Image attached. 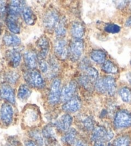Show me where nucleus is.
Segmentation results:
<instances>
[{"instance_id":"nucleus-1","label":"nucleus","mask_w":131,"mask_h":146,"mask_svg":"<svg viewBox=\"0 0 131 146\" xmlns=\"http://www.w3.org/2000/svg\"><path fill=\"white\" fill-rule=\"evenodd\" d=\"M41 114L36 106H28L23 111L22 121L25 126L36 128L40 123Z\"/></svg>"},{"instance_id":"nucleus-2","label":"nucleus","mask_w":131,"mask_h":146,"mask_svg":"<svg viewBox=\"0 0 131 146\" xmlns=\"http://www.w3.org/2000/svg\"><path fill=\"white\" fill-rule=\"evenodd\" d=\"M95 88L100 94H107L109 96H114L116 92V83L114 77L106 76L97 80Z\"/></svg>"},{"instance_id":"nucleus-3","label":"nucleus","mask_w":131,"mask_h":146,"mask_svg":"<svg viewBox=\"0 0 131 146\" xmlns=\"http://www.w3.org/2000/svg\"><path fill=\"white\" fill-rule=\"evenodd\" d=\"M114 137L113 131L104 125H97L91 133L90 140L92 143L97 141L103 140L105 142H110Z\"/></svg>"},{"instance_id":"nucleus-4","label":"nucleus","mask_w":131,"mask_h":146,"mask_svg":"<svg viewBox=\"0 0 131 146\" xmlns=\"http://www.w3.org/2000/svg\"><path fill=\"white\" fill-rule=\"evenodd\" d=\"M113 126L118 130L131 127V112L127 110L117 111L114 116Z\"/></svg>"},{"instance_id":"nucleus-5","label":"nucleus","mask_w":131,"mask_h":146,"mask_svg":"<svg viewBox=\"0 0 131 146\" xmlns=\"http://www.w3.org/2000/svg\"><path fill=\"white\" fill-rule=\"evenodd\" d=\"M24 78L26 82L31 86L36 88L42 89L45 86L43 78L37 70H30L24 73Z\"/></svg>"},{"instance_id":"nucleus-6","label":"nucleus","mask_w":131,"mask_h":146,"mask_svg":"<svg viewBox=\"0 0 131 146\" xmlns=\"http://www.w3.org/2000/svg\"><path fill=\"white\" fill-rule=\"evenodd\" d=\"M84 52V42L81 39H74L68 46V57L73 61H77Z\"/></svg>"},{"instance_id":"nucleus-7","label":"nucleus","mask_w":131,"mask_h":146,"mask_svg":"<svg viewBox=\"0 0 131 146\" xmlns=\"http://www.w3.org/2000/svg\"><path fill=\"white\" fill-rule=\"evenodd\" d=\"M73 122V118L71 114L64 113L59 118H58L53 124L55 126L57 131L63 134L71 127Z\"/></svg>"},{"instance_id":"nucleus-8","label":"nucleus","mask_w":131,"mask_h":146,"mask_svg":"<svg viewBox=\"0 0 131 146\" xmlns=\"http://www.w3.org/2000/svg\"><path fill=\"white\" fill-rule=\"evenodd\" d=\"M60 80L59 79H55L52 83L48 96V102L51 106H55L60 102Z\"/></svg>"},{"instance_id":"nucleus-9","label":"nucleus","mask_w":131,"mask_h":146,"mask_svg":"<svg viewBox=\"0 0 131 146\" xmlns=\"http://www.w3.org/2000/svg\"><path fill=\"white\" fill-rule=\"evenodd\" d=\"M14 109L12 104L5 102L0 110V119L5 126H9L14 119Z\"/></svg>"},{"instance_id":"nucleus-10","label":"nucleus","mask_w":131,"mask_h":146,"mask_svg":"<svg viewBox=\"0 0 131 146\" xmlns=\"http://www.w3.org/2000/svg\"><path fill=\"white\" fill-rule=\"evenodd\" d=\"M59 20V15L58 12L55 9H50L44 14L42 23L46 30H52L55 29Z\"/></svg>"},{"instance_id":"nucleus-11","label":"nucleus","mask_w":131,"mask_h":146,"mask_svg":"<svg viewBox=\"0 0 131 146\" xmlns=\"http://www.w3.org/2000/svg\"><path fill=\"white\" fill-rule=\"evenodd\" d=\"M82 106V100L78 96H75L66 102L63 103L62 110L64 113H75L80 110Z\"/></svg>"},{"instance_id":"nucleus-12","label":"nucleus","mask_w":131,"mask_h":146,"mask_svg":"<svg viewBox=\"0 0 131 146\" xmlns=\"http://www.w3.org/2000/svg\"><path fill=\"white\" fill-rule=\"evenodd\" d=\"M77 122L80 129L84 132L91 133L95 127V121L92 115H80L78 118Z\"/></svg>"},{"instance_id":"nucleus-13","label":"nucleus","mask_w":131,"mask_h":146,"mask_svg":"<svg viewBox=\"0 0 131 146\" xmlns=\"http://www.w3.org/2000/svg\"><path fill=\"white\" fill-rule=\"evenodd\" d=\"M77 83L73 80L67 83L60 92V102L65 103L74 97L77 91Z\"/></svg>"},{"instance_id":"nucleus-14","label":"nucleus","mask_w":131,"mask_h":146,"mask_svg":"<svg viewBox=\"0 0 131 146\" xmlns=\"http://www.w3.org/2000/svg\"><path fill=\"white\" fill-rule=\"evenodd\" d=\"M54 49L55 55L59 59L64 60L68 57V47L65 40L61 38L57 39L54 42Z\"/></svg>"},{"instance_id":"nucleus-15","label":"nucleus","mask_w":131,"mask_h":146,"mask_svg":"<svg viewBox=\"0 0 131 146\" xmlns=\"http://www.w3.org/2000/svg\"><path fill=\"white\" fill-rule=\"evenodd\" d=\"M77 137V130L74 127H71L66 132L63 133L60 141L65 146H73L78 140Z\"/></svg>"},{"instance_id":"nucleus-16","label":"nucleus","mask_w":131,"mask_h":146,"mask_svg":"<svg viewBox=\"0 0 131 146\" xmlns=\"http://www.w3.org/2000/svg\"><path fill=\"white\" fill-rule=\"evenodd\" d=\"M0 97L11 104H16V96L14 89L11 86L3 84L0 89Z\"/></svg>"},{"instance_id":"nucleus-17","label":"nucleus","mask_w":131,"mask_h":146,"mask_svg":"<svg viewBox=\"0 0 131 146\" xmlns=\"http://www.w3.org/2000/svg\"><path fill=\"white\" fill-rule=\"evenodd\" d=\"M6 59L9 66L12 68H17L21 61V55L16 49L9 50L6 53Z\"/></svg>"},{"instance_id":"nucleus-18","label":"nucleus","mask_w":131,"mask_h":146,"mask_svg":"<svg viewBox=\"0 0 131 146\" xmlns=\"http://www.w3.org/2000/svg\"><path fill=\"white\" fill-rule=\"evenodd\" d=\"M37 46L39 49V57L45 59L50 50V42L46 36H42L37 40Z\"/></svg>"},{"instance_id":"nucleus-19","label":"nucleus","mask_w":131,"mask_h":146,"mask_svg":"<svg viewBox=\"0 0 131 146\" xmlns=\"http://www.w3.org/2000/svg\"><path fill=\"white\" fill-rule=\"evenodd\" d=\"M24 3L23 1H11L9 3L8 8H7V12H8L9 16H16L22 12V9L24 7Z\"/></svg>"},{"instance_id":"nucleus-20","label":"nucleus","mask_w":131,"mask_h":146,"mask_svg":"<svg viewBox=\"0 0 131 146\" xmlns=\"http://www.w3.org/2000/svg\"><path fill=\"white\" fill-rule=\"evenodd\" d=\"M24 59L26 66L32 70L36 68L38 64V57L32 50H28L24 52Z\"/></svg>"},{"instance_id":"nucleus-21","label":"nucleus","mask_w":131,"mask_h":146,"mask_svg":"<svg viewBox=\"0 0 131 146\" xmlns=\"http://www.w3.org/2000/svg\"><path fill=\"white\" fill-rule=\"evenodd\" d=\"M28 134L30 139L35 141L39 146H46V142L44 137H42L41 131L37 129V127L30 129Z\"/></svg>"},{"instance_id":"nucleus-22","label":"nucleus","mask_w":131,"mask_h":146,"mask_svg":"<svg viewBox=\"0 0 131 146\" xmlns=\"http://www.w3.org/2000/svg\"><path fill=\"white\" fill-rule=\"evenodd\" d=\"M70 32L75 39H81L85 33V27L80 22H74L71 25Z\"/></svg>"},{"instance_id":"nucleus-23","label":"nucleus","mask_w":131,"mask_h":146,"mask_svg":"<svg viewBox=\"0 0 131 146\" xmlns=\"http://www.w3.org/2000/svg\"><path fill=\"white\" fill-rule=\"evenodd\" d=\"M7 26L12 33L18 34L20 33V25L17 17L9 16L6 20Z\"/></svg>"},{"instance_id":"nucleus-24","label":"nucleus","mask_w":131,"mask_h":146,"mask_svg":"<svg viewBox=\"0 0 131 146\" xmlns=\"http://www.w3.org/2000/svg\"><path fill=\"white\" fill-rule=\"evenodd\" d=\"M22 18L28 25H34L36 21V16L32 10L28 7H24L21 12Z\"/></svg>"},{"instance_id":"nucleus-25","label":"nucleus","mask_w":131,"mask_h":146,"mask_svg":"<svg viewBox=\"0 0 131 146\" xmlns=\"http://www.w3.org/2000/svg\"><path fill=\"white\" fill-rule=\"evenodd\" d=\"M3 43L7 46L15 47L21 44V39L16 35L7 33L3 37Z\"/></svg>"},{"instance_id":"nucleus-26","label":"nucleus","mask_w":131,"mask_h":146,"mask_svg":"<svg viewBox=\"0 0 131 146\" xmlns=\"http://www.w3.org/2000/svg\"><path fill=\"white\" fill-rule=\"evenodd\" d=\"M67 23L66 19L64 17L63 18L59 19V21H58L57 24L55 27V31L56 33L57 36L59 38H62L64 37L66 34L67 31Z\"/></svg>"},{"instance_id":"nucleus-27","label":"nucleus","mask_w":131,"mask_h":146,"mask_svg":"<svg viewBox=\"0 0 131 146\" xmlns=\"http://www.w3.org/2000/svg\"><path fill=\"white\" fill-rule=\"evenodd\" d=\"M90 57L93 61L98 64H103L106 59V54L102 50H93L91 52Z\"/></svg>"},{"instance_id":"nucleus-28","label":"nucleus","mask_w":131,"mask_h":146,"mask_svg":"<svg viewBox=\"0 0 131 146\" xmlns=\"http://www.w3.org/2000/svg\"><path fill=\"white\" fill-rule=\"evenodd\" d=\"M131 138L128 135L118 136L111 142V146H130Z\"/></svg>"},{"instance_id":"nucleus-29","label":"nucleus","mask_w":131,"mask_h":146,"mask_svg":"<svg viewBox=\"0 0 131 146\" xmlns=\"http://www.w3.org/2000/svg\"><path fill=\"white\" fill-rule=\"evenodd\" d=\"M32 91L26 85L22 84L20 86L17 92V97L22 101H25L30 97Z\"/></svg>"},{"instance_id":"nucleus-30","label":"nucleus","mask_w":131,"mask_h":146,"mask_svg":"<svg viewBox=\"0 0 131 146\" xmlns=\"http://www.w3.org/2000/svg\"><path fill=\"white\" fill-rule=\"evenodd\" d=\"M102 69L104 72L107 74H116L118 71V67L110 61H105L104 63H103Z\"/></svg>"},{"instance_id":"nucleus-31","label":"nucleus","mask_w":131,"mask_h":146,"mask_svg":"<svg viewBox=\"0 0 131 146\" xmlns=\"http://www.w3.org/2000/svg\"><path fill=\"white\" fill-rule=\"evenodd\" d=\"M119 95L123 102L131 104V90L128 87H123L119 90Z\"/></svg>"},{"instance_id":"nucleus-32","label":"nucleus","mask_w":131,"mask_h":146,"mask_svg":"<svg viewBox=\"0 0 131 146\" xmlns=\"http://www.w3.org/2000/svg\"><path fill=\"white\" fill-rule=\"evenodd\" d=\"M84 71V75H86L93 82H97L98 77V72L95 68L89 66L87 68L85 69Z\"/></svg>"},{"instance_id":"nucleus-33","label":"nucleus","mask_w":131,"mask_h":146,"mask_svg":"<svg viewBox=\"0 0 131 146\" xmlns=\"http://www.w3.org/2000/svg\"><path fill=\"white\" fill-rule=\"evenodd\" d=\"M19 75L15 72H8L5 75V79L6 81L10 84H16L19 79Z\"/></svg>"},{"instance_id":"nucleus-34","label":"nucleus","mask_w":131,"mask_h":146,"mask_svg":"<svg viewBox=\"0 0 131 146\" xmlns=\"http://www.w3.org/2000/svg\"><path fill=\"white\" fill-rule=\"evenodd\" d=\"M105 32L110 34H116L120 31L121 28L118 25L114 23H107L104 27Z\"/></svg>"},{"instance_id":"nucleus-35","label":"nucleus","mask_w":131,"mask_h":146,"mask_svg":"<svg viewBox=\"0 0 131 146\" xmlns=\"http://www.w3.org/2000/svg\"><path fill=\"white\" fill-rule=\"evenodd\" d=\"M38 64L39 66V68L41 70V71L44 73V74H46L47 72H48L49 69V64L45 61L44 59L40 58L38 57Z\"/></svg>"},{"instance_id":"nucleus-36","label":"nucleus","mask_w":131,"mask_h":146,"mask_svg":"<svg viewBox=\"0 0 131 146\" xmlns=\"http://www.w3.org/2000/svg\"><path fill=\"white\" fill-rule=\"evenodd\" d=\"M7 8L5 1H0V17H3L7 13Z\"/></svg>"},{"instance_id":"nucleus-37","label":"nucleus","mask_w":131,"mask_h":146,"mask_svg":"<svg viewBox=\"0 0 131 146\" xmlns=\"http://www.w3.org/2000/svg\"><path fill=\"white\" fill-rule=\"evenodd\" d=\"M73 146H89V143L84 138H79L77 140Z\"/></svg>"},{"instance_id":"nucleus-38","label":"nucleus","mask_w":131,"mask_h":146,"mask_svg":"<svg viewBox=\"0 0 131 146\" xmlns=\"http://www.w3.org/2000/svg\"><path fill=\"white\" fill-rule=\"evenodd\" d=\"M24 146H39L36 142H35V141L30 139V138L24 141Z\"/></svg>"},{"instance_id":"nucleus-39","label":"nucleus","mask_w":131,"mask_h":146,"mask_svg":"<svg viewBox=\"0 0 131 146\" xmlns=\"http://www.w3.org/2000/svg\"><path fill=\"white\" fill-rule=\"evenodd\" d=\"M19 141L16 138H11L9 140V146H18Z\"/></svg>"},{"instance_id":"nucleus-40","label":"nucleus","mask_w":131,"mask_h":146,"mask_svg":"<svg viewBox=\"0 0 131 146\" xmlns=\"http://www.w3.org/2000/svg\"><path fill=\"white\" fill-rule=\"evenodd\" d=\"M88 64H89V62H88L87 59H83V61H82V62L80 63V69L85 70V69L89 67V65H88Z\"/></svg>"},{"instance_id":"nucleus-41","label":"nucleus","mask_w":131,"mask_h":146,"mask_svg":"<svg viewBox=\"0 0 131 146\" xmlns=\"http://www.w3.org/2000/svg\"><path fill=\"white\" fill-rule=\"evenodd\" d=\"M128 1H117V7L119 9H123L124 7L127 5V3Z\"/></svg>"},{"instance_id":"nucleus-42","label":"nucleus","mask_w":131,"mask_h":146,"mask_svg":"<svg viewBox=\"0 0 131 146\" xmlns=\"http://www.w3.org/2000/svg\"><path fill=\"white\" fill-rule=\"evenodd\" d=\"M107 142H105V141L103 140H100V141H97L94 143H93V146H107Z\"/></svg>"},{"instance_id":"nucleus-43","label":"nucleus","mask_w":131,"mask_h":146,"mask_svg":"<svg viewBox=\"0 0 131 146\" xmlns=\"http://www.w3.org/2000/svg\"><path fill=\"white\" fill-rule=\"evenodd\" d=\"M107 114H108V111L107 110H103L101 113H100V117L102 118V119H104V118H105L107 117Z\"/></svg>"},{"instance_id":"nucleus-44","label":"nucleus","mask_w":131,"mask_h":146,"mask_svg":"<svg viewBox=\"0 0 131 146\" xmlns=\"http://www.w3.org/2000/svg\"><path fill=\"white\" fill-rule=\"evenodd\" d=\"M125 25L127 27H131V16L128 17V19L126 20Z\"/></svg>"},{"instance_id":"nucleus-45","label":"nucleus","mask_w":131,"mask_h":146,"mask_svg":"<svg viewBox=\"0 0 131 146\" xmlns=\"http://www.w3.org/2000/svg\"><path fill=\"white\" fill-rule=\"evenodd\" d=\"M128 81H129L131 84V74L128 75Z\"/></svg>"},{"instance_id":"nucleus-46","label":"nucleus","mask_w":131,"mask_h":146,"mask_svg":"<svg viewBox=\"0 0 131 146\" xmlns=\"http://www.w3.org/2000/svg\"><path fill=\"white\" fill-rule=\"evenodd\" d=\"M129 8H130V10L131 11V1H130V3H129Z\"/></svg>"},{"instance_id":"nucleus-47","label":"nucleus","mask_w":131,"mask_h":146,"mask_svg":"<svg viewBox=\"0 0 131 146\" xmlns=\"http://www.w3.org/2000/svg\"><path fill=\"white\" fill-rule=\"evenodd\" d=\"M1 33V25H0V34Z\"/></svg>"},{"instance_id":"nucleus-48","label":"nucleus","mask_w":131,"mask_h":146,"mask_svg":"<svg viewBox=\"0 0 131 146\" xmlns=\"http://www.w3.org/2000/svg\"><path fill=\"white\" fill-rule=\"evenodd\" d=\"M130 64H131V61H130Z\"/></svg>"}]
</instances>
